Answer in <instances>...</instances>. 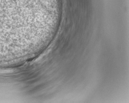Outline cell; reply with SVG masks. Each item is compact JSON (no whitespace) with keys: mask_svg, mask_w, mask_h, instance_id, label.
<instances>
[{"mask_svg":"<svg viewBox=\"0 0 129 103\" xmlns=\"http://www.w3.org/2000/svg\"><path fill=\"white\" fill-rule=\"evenodd\" d=\"M22 0H0V47L18 42Z\"/></svg>","mask_w":129,"mask_h":103,"instance_id":"6da1fadb","label":"cell"}]
</instances>
